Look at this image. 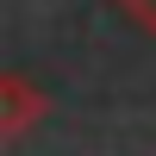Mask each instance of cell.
<instances>
[{"mask_svg": "<svg viewBox=\"0 0 156 156\" xmlns=\"http://www.w3.org/2000/svg\"><path fill=\"white\" fill-rule=\"evenodd\" d=\"M44 112H50V94L31 87V75H19V69L0 75V137H6V144H19Z\"/></svg>", "mask_w": 156, "mask_h": 156, "instance_id": "1", "label": "cell"}, {"mask_svg": "<svg viewBox=\"0 0 156 156\" xmlns=\"http://www.w3.org/2000/svg\"><path fill=\"white\" fill-rule=\"evenodd\" d=\"M112 6H119L137 31H150V37H156V0H112Z\"/></svg>", "mask_w": 156, "mask_h": 156, "instance_id": "2", "label": "cell"}]
</instances>
